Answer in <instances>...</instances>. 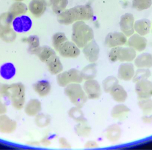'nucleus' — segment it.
Wrapping results in <instances>:
<instances>
[{
  "mask_svg": "<svg viewBox=\"0 0 152 150\" xmlns=\"http://www.w3.org/2000/svg\"><path fill=\"white\" fill-rule=\"evenodd\" d=\"M94 38L92 28L84 21H77L72 25V41L79 48H83Z\"/></svg>",
  "mask_w": 152,
  "mask_h": 150,
  "instance_id": "obj_1",
  "label": "nucleus"
},
{
  "mask_svg": "<svg viewBox=\"0 0 152 150\" xmlns=\"http://www.w3.org/2000/svg\"><path fill=\"white\" fill-rule=\"evenodd\" d=\"M65 95L75 106L82 108L86 103L88 96L84 89L78 83H71L64 90Z\"/></svg>",
  "mask_w": 152,
  "mask_h": 150,
  "instance_id": "obj_2",
  "label": "nucleus"
},
{
  "mask_svg": "<svg viewBox=\"0 0 152 150\" xmlns=\"http://www.w3.org/2000/svg\"><path fill=\"white\" fill-rule=\"evenodd\" d=\"M136 57V50L131 47L117 46L112 48L108 53V59L112 63L117 61L121 62H131Z\"/></svg>",
  "mask_w": 152,
  "mask_h": 150,
  "instance_id": "obj_3",
  "label": "nucleus"
},
{
  "mask_svg": "<svg viewBox=\"0 0 152 150\" xmlns=\"http://www.w3.org/2000/svg\"><path fill=\"white\" fill-rule=\"evenodd\" d=\"M10 97L12 106L17 110L22 109L25 105L26 88L21 82L12 84L10 86Z\"/></svg>",
  "mask_w": 152,
  "mask_h": 150,
  "instance_id": "obj_4",
  "label": "nucleus"
},
{
  "mask_svg": "<svg viewBox=\"0 0 152 150\" xmlns=\"http://www.w3.org/2000/svg\"><path fill=\"white\" fill-rule=\"evenodd\" d=\"M134 18L132 14L127 13L121 16L120 20V28L122 32L127 37H130L134 32Z\"/></svg>",
  "mask_w": 152,
  "mask_h": 150,
  "instance_id": "obj_5",
  "label": "nucleus"
},
{
  "mask_svg": "<svg viewBox=\"0 0 152 150\" xmlns=\"http://www.w3.org/2000/svg\"><path fill=\"white\" fill-rule=\"evenodd\" d=\"M83 89L89 99H98L102 95L101 86L99 82L94 79L87 80L86 81L84 84Z\"/></svg>",
  "mask_w": 152,
  "mask_h": 150,
  "instance_id": "obj_6",
  "label": "nucleus"
},
{
  "mask_svg": "<svg viewBox=\"0 0 152 150\" xmlns=\"http://www.w3.org/2000/svg\"><path fill=\"white\" fill-rule=\"evenodd\" d=\"M127 43V36L120 32H114L108 33L104 39V44L108 48H115L121 46Z\"/></svg>",
  "mask_w": 152,
  "mask_h": 150,
  "instance_id": "obj_7",
  "label": "nucleus"
},
{
  "mask_svg": "<svg viewBox=\"0 0 152 150\" xmlns=\"http://www.w3.org/2000/svg\"><path fill=\"white\" fill-rule=\"evenodd\" d=\"M135 91L140 99H148L152 97V82L144 79L136 83Z\"/></svg>",
  "mask_w": 152,
  "mask_h": 150,
  "instance_id": "obj_8",
  "label": "nucleus"
},
{
  "mask_svg": "<svg viewBox=\"0 0 152 150\" xmlns=\"http://www.w3.org/2000/svg\"><path fill=\"white\" fill-rule=\"evenodd\" d=\"M58 52L64 58H74L78 57L80 51L79 47L73 41H66L65 43L60 47Z\"/></svg>",
  "mask_w": 152,
  "mask_h": 150,
  "instance_id": "obj_9",
  "label": "nucleus"
},
{
  "mask_svg": "<svg viewBox=\"0 0 152 150\" xmlns=\"http://www.w3.org/2000/svg\"><path fill=\"white\" fill-rule=\"evenodd\" d=\"M71 9L75 15L76 22L89 20L91 19L94 15L93 8L89 4L76 6Z\"/></svg>",
  "mask_w": 152,
  "mask_h": 150,
  "instance_id": "obj_10",
  "label": "nucleus"
},
{
  "mask_svg": "<svg viewBox=\"0 0 152 150\" xmlns=\"http://www.w3.org/2000/svg\"><path fill=\"white\" fill-rule=\"evenodd\" d=\"M83 52L85 58L90 63L96 62L99 58V48L98 44L94 40H91L86 45Z\"/></svg>",
  "mask_w": 152,
  "mask_h": 150,
  "instance_id": "obj_11",
  "label": "nucleus"
},
{
  "mask_svg": "<svg viewBox=\"0 0 152 150\" xmlns=\"http://www.w3.org/2000/svg\"><path fill=\"white\" fill-rule=\"evenodd\" d=\"M13 28L16 32L23 33L29 31L32 27V20L31 18L26 15H22L14 18Z\"/></svg>",
  "mask_w": 152,
  "mask_h": 150,
  "instance_id": "obj_12",
  "label": "nucleus"
},
{
  "mask_svg": "<svg viewBox=\"0 0 152 150\" xmlns=\"http://www.w3.org/2000/svg\"><path fill=\"white\" fill-rule=\"evenodd\" d=\"M134 74V65L131 63H122L118 70V77L125 81H131Z\"/></svg>",
  "mask_w": 152,
  "mask_h": 150,
  "instance_id": "obj_13",
  "label": "nucleus"
},
{
  "mask_svg": "<svg viewBox=\"0 0 152 150\" xmlns=\"http://www.w3.org/2000/svg\"><path fill=\"white\" fill-rule=\"evenodd\" d=\"M127 44L129 47L136 51H142L147 46V39L138 34H133L128 39Z\"/></svg>",
  "mask_w": 152,
  "mask_h": 150,
  "instance_id": "obj_14",
  "label": "nucleus"
},
{
  "mask_svg": "<svg viewBox=\"0 0 152 150\" xmlns=\"http://www.w3.org/2000/svg\"><path fill=\"white\" fill-rule=\"evenodd\" d=\"M17 122L6 115H0V132L11 134L16 130Z\"/></svg>",
  "mask_w": 152,
  "mask_h": 150,
  "instance_id": "obj_15",
  "label": "nucleus"
},
{
  "mask_svg": "<svg viewBox=\"0 0 152 150\" xmlns=\"http://www.w3.org/2000/svg\"><path fill=\"white\" fill-rule=\"evenodd\" d=\"M32 53L36 55L42 62L46 63L51 57L56 55L55 51L47 46H39Z\"/></svg>",
  "mask_w": 152,
  "mask_h": 150,
  "instance_id": "obj_16",
  "label": "nucleus"
},
{
  "mask_svg": "<svg viewBox=\"0 0 152 150\" xmlns=\"http://www.w3.org/2000/svg\"><path fill=\"white\" fill-rule=\"evenodd\" d=\"M28 10L35 17H40L46 11V6L41 0H32L28 7Z\"/></svg>",
  "mask_w": 152,
  "mask_h": 150,
  "instance_id": "obj_17",
  "label": "nucleus"
},
{
  "mask_svg": "<svg viewBox=\"0 0 152 150\" xmlns=\"http://www.w3.org/2000/svg\"><path fill=\"white\" fill-rule=\"evenodd\" d=\"M134 65L139 68H150L152 67V55L143 53L136 57Z\"/></svg>",
  "mask_w": 152,
  "mask_h": 150,
  "instance_id": "obj_18",
  "label": "nucleus"
},
{
  "mask_svg": "<svg viewBox=\"0 0 152 150\" xmlns=\"http://www.w3.org/2000/svg\"><path fill=\"white\" fill-rule=\"evenodd\" d=\"M151 23V22L146 18L137 20L134 22V31L141 36H146L150 32Z\"/></svg>",
  "mask_w": 152,
  "mask_h": 150,
  "instance_id": "obj_19",
  "label": "nucleus"
},
{
  "mask_svg": "<svg viewBox=\"0 0 152 150\" xmlns=\"http://www.w3.org/2000/svg\"><path fill=\"white\" fill-rule=\"evenodd\" d=\"M57 20L61 25H69L75 22L76 18L72 9L70 8L57 15Z\"/></svg>",
  "mask_w": 152,
  "mask_h": 150,
  "instance_id": "obj_20",
  "label": "nucleus"
},
{
  "mask_svg": "<svg viewBox=\"0 0 152 150\" xmlns=\"http://www.w3.org/2000/svg\"><path fill=\"white\" fill-rule=\"evenodd\" d=\"M46 64L50 73L52 75H58L62 72L64 68L63 65L59 57H57L56 55L48 61Z\"/></svg>",
  "mask_w": 152,
  "mask_h": 150,
  "instance_id": "obj_21",
  "label": "nucleus"
},
{
  "mask_svg": "<svg viewBox=\"0 0 152 150\" xmlns=\"http://www.w3.org/2000/svg\"><path fill=\"white\" fill-rule=\"evenodd\" d=\"M33 89L38 95L41 97H45L50 94L51 90V86L48 81L41 80L37 81L34 84Z\"/></svg>",
  "mask_w": 152,
  "mask_h": 150,
  "instance_id": "obj_22",
  "label": "nucleus"
},
{
  "mask_svg": "<svg viewBox=\"0 0 152 150\" xmlns=\"http://www.w3.org/2000/svg\"><path fill=\"white\" fill-rule=\"evenodd\" d=\"M41 110V102L36 99H32L28 101L25 106L26 114L30 117H34L40 113Z\"/></svg>",
  "mask_w": 152,
  "mask_h": 150,
  "instance_id": "obj_23",
  "label": "nucleus"
},
{
  "mask_svg": "<svg viewBox=\"0 0 152 150\" xmlns=\"http://www.w3.org/2000/svg\"><path fill=\"white\" fill-rule=\"evenodd\" d=\"M121 134L122 130L119 126L117 124H113L108 126L106 129V138L110 142H117L121 138Z\"/></svg>",
  "mask_w": 152,
  "mask_h": 150,
  "instance_id": "obj_24",
  "label": "nucleus"
},
{
  "mask_svg": "<svg viewBox=\"0 0 152 150\" xmlns=\"http://www.w3.org/2000/svg\"><path fill=\"white\" fill-rule=\"evenodd\" d=\"M113 99L117 103L125 102L127 98V92L122 86L117 84L110 92Z\"/></svg>",
  "mask_w": 152,
  "mask_h": 150,
  "instance_id": "obj_25",
  "label": "nucleus"
},
{
  "mask_svg": "<svg viewBox=\"0 0 152 150\" xmlns=\"http://www.w3.org/2000/svg\"><path fill=\"white\" fill-rule=\"evenodd\" d=\"M28 7L26 4L22 1H15L13 3L9 9V12L14 18L24 15L27 12Z\"/></svg>",
  "mask_w": 152,
  "mask_h": 150,
  "instance_id": "obj_26",
  "label": "nucleus"
},
{
  "mask_svg": "<svg viewBox=\"0 0 152 150\" xmlns=\"http://www.w3.org/2000/svg\"><path fill=\"white\" fill-rule=\"evenodd\" d=\"M129 111L130 110L127 106L120 104L115 105L111 111V115L113 119L122 120L126 118Z\"/></svg>",
  "mask_w": 152,
  "mask_h": 150,
  "instance_id": "obj_27",
  "label": "nucleus"
},
{
  "mask_svg": "<svg viewBox=\"0 0 152 150\" xmlns=\"http://www.w3.org/2000/svg\"><path fill=\"white\" fill-rule=\"evenodd\" d=\"M16 74V68L12 63H6L0 68V75L5 80L12 79Z\"/></svg>",
  "mask_w": 152,
  "mask_h": 150,
  "instance_id": "obj_28",
  "label": "nucleus"
},
{
  "mask_svg": "<svg viewBox=\"0 0 152 150\" xmlns=\"http://www.w3.org/2000/svg\"><path fill=\"white\" fill-rule=\"evenodd\" d=\"M14 18H15L9 12L1 14L0 15V31L10 28Z\"/></svg>",
  "mask_w": 152,
  "mask_h": 150,
  "instance_id": "obj_29",
  "label": "nucleus"
},
{
  "mask_svg": "<svg viewBox=\"0 0 152 150\" xmlns=\"http://www.w3.org/2000/svg\"><path fill=\"white\" fill-rule=\"evenodd\" d=\"M96 65L94 63H91L87 66H86L81 71L82 76L83 79L85 80H91V79H94L95 77L96 76Z\"/></svg>",
  "mask_w": 152,
  "mask_h": 150,
  "instance_id": "obj_30",
  "label": "nucleus"
},
{
  "mask_svg": "<svg viewBox=\"0 0 152 150\" xmlns=\"http://www.w3.org/2000/svg\"><path fill=\"white\" fill-rule=\"evenodd\" d=\"M66 41H68L67 37L63 32H57L52 37V43L56 51H58L60 47L62 46Z\"/></svg>",
  "mask_w": 152,
  "mask_h": 150,
  "instance_id": "obj_31",
  "label": "nucleus"
},
{
  "mask_svg": "<svg viewBox=\"0 0 152 150\" xmlns=\"http://www.w3.org/2000/svg\"><path fill=\"white\" fill-rule=\"evenodd\" d=\"M69 115L71 119L79 123L86 122V120L84 118V114L80 108L75 106L70 108L69 111Z\"/></svg>",
  "mask_w": 152,
  "mask_h": 150,
  "instance_id": "obj_32",
  "label": "nucleus"
},
{
  "mask_svg": "<svg viewBox=\"0 0 152 150\" xmlns=\"http://www.w3.org/2000/svg\"><path fill=\"white\" fill-rule=\"evenodd\" d=\"M0 37L6 43H12L16 39V32L11 27L7 29L2 30L0 33Z\"/></svg>",
  "mask_w": 152,
  "mask_h": 150,
  "instance_id": "obj_33",
  "label": "nucleus"
},
{
  "mask_svg": "<svg viewBox=\"0 0 152 150\" xmlns=\"http://www.w3.org/2000/svg\"><path fill=\"white\" fill-rule=\"evenodd\" d=\"M67 4L68 0H53L51 4L52 10L56 15H58L65 10Z\"/></svg>",
  "mask_w": 152,
  "mask_h": 150,
  "instance_id": "obj_34",
  "label": "nucleus"
},
{
  "mask_svg": "<svg viewBox=\"0 0 152 150\" xmlns=\"http://www.w3.org/2000/svg\"><path fill=\"white\" fill-rule=\"evenodd\" d=\"M75 131L79 136L87 137L91 132V129L86 122L79 123L75 126Z\"/></svg>",
  "mask_w": 152,
  "mask_h": 150,
  "instance_id": "obj_35",
  "label": "nucleus"
},
{
  "mask_svg": "<svg viewBox=\"0 0 152 150\" xmlns=\"http://www.w3.org/2000/svg\"><path fill=\"white\" fill-rule=\"evenodd\" d=\"M118 84V79L114 76H109L103 81V87L105 92L110 93L112 89Z\"/></svg>",
  "mask_w": 152,
  "mask_h": 150,
  "instance_id": "obj_36",
  "label": "nucleus"
},
{
  "mask_svg": "<svg viewBox=\"0 0 152 150\" xmlns=\"http://www.w3.org/2000/svg\"><path fill=\"white\" fill-rule=\"evenodd\" d=\"M152 0H133L132 6L137 11L147 10L151 6Z\"/></svg>",
  "mask_w": 152,
  "mask_h": 150,
  "instance_id": "obj_37",
  "label": "nucleus"
},
{
  "mask_svg": "<svg viewBox=\"0 0 152 150\" xmlns=\"http://www.w3.org/2000/svg\"><path fill=\"white\" fill-rule=\"evenodd\" d=\"M151 76V72L148 68H139L135 72L134 77L132 78V81L136 83L144 79H148Z\"/></svg>",
  "mask_w": 152,
  "mask_h": 150,
  "instance_id": "obj_38",
  "label": "nucleus"
},
{
  "mask_svg": "<svg viewBox=\"0 0 152 150\" xmlns=\"http://www.w3.org/2000/svg\"><path fill=\"white\" fill-rule=\"evenodd\" d=\"M26 41L28 45V50L32 53L39 47V39L37 36L32 35L28 36L26 39Z\"/></svg>",
  "mask_w": 152,
  "mask_h": 150,
  "instance_id": "obj_39",
  "label": "nucleus"
},
{
  "mask_svg": "<svg viewBox=\"0 0 152 150\" xmlns=\"http://www.w3.org/2000/svg\"><path fill=\"white\" fill-rule=\"evenodd\" d=\"M68 74L71 83H80L83 81L81 72L76 68H71L68 70Z\"/></svg>",
  "mask_w": 152,
  "mask_h": 150,
  "instance_id": "obj_40",
  "label": "nucleus"
},
{
  "mask_svg": "<svg viewBox=\"0 0 152 150\" xmlns=\"http://www.w3.org/2000/svg\"><path fill=\"white\" fill-rule=\"evenodd\" d=\"M138 105L145 115H148L152 111V100L150 98L141 99L138 103Z\"/></svg>",
  "mask_w": 152,
  "mask_h": 150,
  "instance_id": "obj_41",
  "label": "nucleus"
},
{
  "mask_svg": "<svg viewBox=\"0 0 152 150\" xmlns=\"http://www.w3.org/2000/svg\"><path fill=\"white\" fill-rule=\"evenodd\" d=\"M51 117L44 114H37L35 119L36 124L39 127H45L50 123Z\"/></svg>",
  "mask_w": 152,
  "mask_h": 150,
  "instance_id": "obj_42",
  "label": "nucleus"
},
{
  "mask_svg": "<svg viewBox=\"0 0 152 150\" xmlns=\"http://www.w3.org/2000/svg\"><path fill=\"white\" fill-rule=\"evenodd\" d=\"M56 81L60 87H65L69 84H71L68 72L66 71L64 72H61L57 75Z\"/></svg>",
  "mask_w": 152,
  "mask_h": 150,
  "instance_id": "obj_43",
  "label": "nucleus"
},
{
  "mask_svg": "<svg viewBox=\"0 0 152 150\" xmlns=\"http://www.w3.org/2000/svg\"><path fill=\"white\" fill-rule=\"evenodd\" d=\"M0 95L9 96H10V86L8 84L0 83Z\"/></svg>",
  "mask_w": 152,
  "mask_h": 150,
  "instance_id": "obj_44",
  "label": "nucleus"
},
{
  "mask_svg": "<svg viewBox=\"0 0 152 150\" xmlns=\"http://www.w3.org/2000/svg\"><path fill=\"white\" fill-rule=\"evenodd\" d=\"M59 143H60V146L62 148L69 149V148H71V145L69 144V143L64 138H60Z\"/></svg>",
  "mask_w": 152,
  "mask_h": 150,
  "instance_id": "obj_45",
  "label": "nucleus"
},
{
  "mask_svg": "<svg viewBox=\"0 0 152 150\" xmlns=\"http://www.w3.org/2000/svg\"><path fill=\"white\" fill-rule=\"evenodd\" d=\"M84 146L86 148H96L98 147V145L96 142L93 141H89L86 143Z\"/></svg>",
  "mask_w": 152,
  "mask_h": 150,
  "instance_id": "obj_46",
  "label": "nucleus"
},
{
  "mask_svg": "<svg viewBox=\"0 0 152 150\" xmlns=\"http://www.w3.org/2000/svg\"><path fill=\"white\" fill-rule=\"evenodd\" d=\"M7 111V105L4 104L3 102H2L1 100H0V115L6 114Z\"/></svg>",
  "mask_w": 152,
  "mask_h": 150,
  "instance_id": "obj_47",
  "label": "nucleus"
},
{
  "mask_svg": "<svg viewBox=\"0 0 152 150\" xmlns=\"http://www.w3.org/2000/svg\"><path fill=\"white\" fill-rule=\"evenodd\" d=\"M142 121L145 124H151L152 122V115H145L142 117Z\"/></svg>",
  "mask_w": 152,
  "mask_h": 150,
  "instance_id": "obj_48",
  "label": "nucleus"
},
{
  "mask_svg": "<svg viewBox=\"0 0 152 150\" xmlns=\"http://www.w3.org/2000/svg\"><path fill=\"white\" fill-rule=\"evenodd\" d=\"M41 1L46 4V7H50L51 6L53 0H41Z\"/></svg>",
  "mask_w": 152,
  "mask_h": 150,
  "instance_id": "obj_49",
  "label": "nucleus"
},
{
  "mask_svg": "<svg viewBox=\"0 0 152 150\" xmlns=\"http://www.w3.org/2000/svg\"><path fill=\"white\" fill-rule=\"evenodd\" d=\"M42 144H43L44 146H48L49 144H50L51 143H50V141L48 139L45 138V139H43L42 140Z\"/></svg>",
  "mask_w": 152,
  "mask_h": 150,
  "instance_id": "obj_50",
  "label": "nucleus"
},
{
  "mask_svg": "<svg viewBox=\"0 0 152 150\" xmlns=\"http://www.w3.org/2000/svg\"><path fill=\"white\" fill-rule=\"evenodd\" d=\"M14 1H23V0H14Z\"/></svg>",
  "mask_w": 152,
  "mask_h": 150,
  "instance_id": "obj_51",
  "label": "nucleus"
},
{
  "mask_svg": "<svg viewBox=\"0 0 152 150\" xmlns=\"http://www.w3.org/2000/svg\"><path fill=\"white\" fill-rule=\"evenodd\" d=\"M0 33H1V31H0Z\"/></svg>",
  "mask_w": 152,
  "mask_h": 150,
  "instance_id": "obj_52",
  "label": "nucleus"
}]
</instances>
